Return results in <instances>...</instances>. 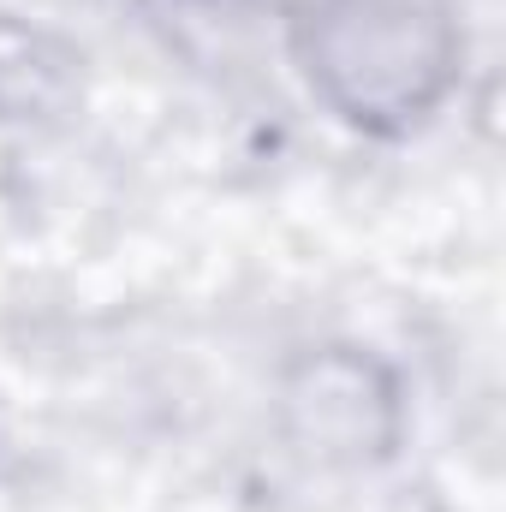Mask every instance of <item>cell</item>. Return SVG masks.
Here are the masks:
<instances>
[{
  "mask_svg": "<svg viewBox=\"0 0 506 512\" xmlns=\"http://www.w3.org/2000/svg\"><path fill=\"white\" fill-rule=\"evenodd\" d=\"M292 54L346 126L399 137L459 84V24L435 0H310L292 18Z\"/></svg>",
  "mask_w": 506,
  "mask_h": 512,
  "instance_id": "6da1fadb",
  "label": "cell"
},
{
  "mask_svg": "<svg viewBox=\"0 0 506 512\" xmlns=\"http://www.w3.org/2000/svg\"><path fill=\"white\" fill-rule=\"evenodd\" d=\"M280 435L298 459L328 471H364L393 459L405 435V399L393 370L358 346H316L280 370Z\"/></svg>",
  "mask_w": 506,
  "mask_h": 512,
  "instance_id": "7a4b0ae2",
  "label": "cell"
}]
</instances>
